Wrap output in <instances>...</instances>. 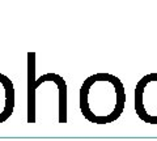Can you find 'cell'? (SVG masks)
<instances>
[{
    "mask_svg": "<svg viewBox=\"0 0 157 141\" xmlns=\"http://www.w3.org/2000/svg\"><path fill=\"white\" fill-rule=\"evenodd\" d=\"M14 106V90L11 80L0 75V123L12 115Z\"/></svg>",
    "mask_w": 157,
    "mask_h": 141,
    "instance_id": "obj_2",
    "label": "cell"
},
{
    "mask_svg": "<svg viewBox=\"0 0 157 141\" xmlns=\"http://www.w3.org/2000/svg\"><path fill=\"white\" fill-rule=\"evenodd\" d=\"M124 85L111 73L98 72L92 75L80 87V110L90 123H113L124 111Z\"/></svg>",
    "mask_w": 157,
    "mask_h": 141,
    "instance_id": "obj_1",
    "label": "cell"
}]
</instances>
